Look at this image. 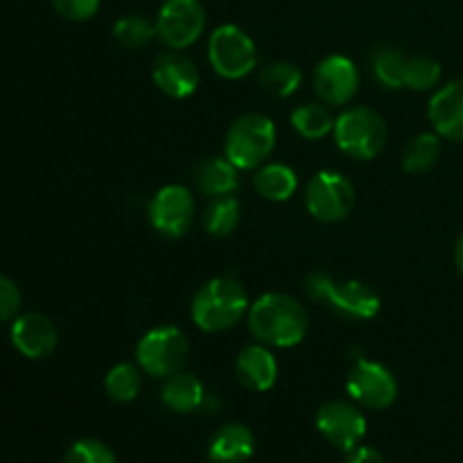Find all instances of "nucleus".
<instances>
[{"label":"nucleus","instance_id":"nucleus-20","mask_svg":"<svg viewBox=\"0 0 463 463\" xmlns=\"http://www.w3.org/2000/svg\"><path fill=\"white\" fill-rule=\"evenodd\" d=\"M194 185L206 197H226L233 194L240 185L238 167L226 156L206 158L194 170Z\"/></svg>","mask_w":463,"mask_h":463},{"label":"nucleus","instance_id":"nucleus-11","mask_svg":"<svg viewBox=\"0 0 463 463\" xmlns=\"http://www.w3.org/2000/svg\"><path fill=\"white\" fill-rule=\"evenodd\" d=\"M348 396L369 410H387L398 398V383L392 371L373 360H357L346 378Z\"/></svg>","mask_w":463,"mask_h":463},{"label":"nucleus","instance_id":"nucleus-16","mask_svg":"<svg viewBox=\"0 0 463 463\" xmlns=\"http://www.w3.org/2000/svg\"><path fill=\"white\" fill-rule=\"evenodd\" d=\"M428 116L441 138L463 143V80L450 81L432 95Z\"/></svg>","mask_w":463,"mask_h":463},{"label":"nucleus","instance_id":"nucleus-7","mask_svg":"<svg viewBox=\"0 0 463 463\" xmlns=\"http://www.w3.org/2000/svg\"><path fill=\"white\" fill-rule=\"evenodd\" d=\"M208 61L224 80H242L258 63L256 43L242 27L224 23L208 39Z\"/></svg>","mask_w":463,"mask_h":463},{"label":"nucleus","instance_id":"nucleus-26","mask_svg":"<svg viewBox=\"0 0 463 463\" xmlns=\"http://www.w3.org/2000/svg\"><path fill=\"white\" fill-rule=\"evenodd\" d=\"M258 81H260L262 90H267V93L276 95V98H289L301 86L303 72L294 63L274 61L267 68H262Z\"/></svg>","mask_w":463,"mask_h":463},{"label":"nucleus","instance_id":"nucleus-10","mask_svg":"<svg viewBox=\"0 0 463 463\" xmlns=\"http://www.w3.org/2000/svg\"><path fill=\"white\" fill-rule=\"evenodd\" d=\"M149 224L165 238H184L194 224V197L185 185L172 184L149 202Z\"/></svg>","mask_w":463,"mask_h":463},{"label":"nucleus","instance_id":"nucleus-5","mask_svg":"<svg viewBox=\"0 0 463 463\" xmlns=\"http://www.w3.org/2000/svg\"><path fill=\"white\" fill-rule=\"evenodd\" d=\"M335 143L355 161H371L387 145V125L371 107H351L335 120Z\"/></svg>","mask_w":463,"mask_h":463},{"label":"nucleus","instance_id":"nucleus-12","mask_svg":"<svg viewBox=\"0 0 463 463\" xmlns=\"http://www.w3.org/2000/svg\"><path fill=\"white\" fill-rule=\"evenodd\" d=\"M317 430L335 448H339L344 452H351L364 439L366 419L351 402L330 401L317 411Z\"/></svg>","mask_w":463,"mask_h":463},{"label":"nucleus","instance_id":"nucleus-9","mask_svg":"<svg viewBox=\"0 0 463 463\" xmlns=\"http://www.w3.org/2000/svg\"><path fill=\"white\" fill-rule=\"evenodd\" d=\"M206 12L199 0H165L156 16V36L170 50H185L202 36Z\"/></svg>","mask_w":463,"mask_h":463},{"label":"nucleus","instance_id":"nucleus-17","mask_svg":"<svg viewBox=\"0 0 463 463\" xmlns=\"http://www.w3.org/2000/svg\"><path fill=\"white\" fill-rule=\"evenodd\" d=\"M235 375L249 392H269L279 380V362L265 344H251L240 351L235 360Z\"/></svg>","mask_w":463,"mask_h":463},{"label":"nucleus","instance_id":"nucleus-21","mask_svg":"<svg viewBox=\"0 0 463 463\" xmlns=\"http://www.w3.org/2000/svg\"><path fill=\"white\" fill-rule=\"evenodd\" d=\"M253 188L267 202H288L298 188V176L292 167L283 163H269L260 165L253 176Z\"/></svg>","mask_w":463,"mask_h":463},{"label":"nucleus","instance_id":"nucleus-2","mask_svg":"<svg viewBox=\"0 0 463 463\" xmlns=\"http://www.w3.org/2000/svg\"><path fill=\"white\" fill-rule=\"evenodd\" d=\"M249 307L251 303L242 283L231 276H217L194 294L190 315L203 333H224L249 315Z\"/></svg>","mask_w":463,"mask_h":463},{"label":"nucleus","instance_id":"nucleus-29","mask_svg":"<svg viewBox=\"0 0 463 463\" xmlns=\"http://www.w3.org/2000/svg\"><path fill=\"white\" fill-rule=\"evenodd\" d=\"M441 75L443 68L437 59L428 57V54H416V57H410V61H407L405 89L425 93V90H432L441 81Z\"/></svg>","mask_w":463,"mask_h":463},{"label":"nucleus","instance_id":"nucleus-22","mask_svg":"<svg viewBox=\"0 0 463 463\" xmlns=\"http://www.w3.org/2000/svg\"><path fill=\"white\" fill-rule=\"evenodd\" d=\"M441 158V136L434 134H419L407 143L402 152V167L410 175H425L432 170Z\"/></svg>","mask_w":463,"mask_h":463},{"label":"nucleus","instance_id":"nucleus-19","mask_svg":"<svg viewBox=\"0 0 463 463\" xmlns=\"http://www.w3.org/2000/svg\"><path fill=\"white\" fill-rule=\"evenodd\" d=\"M161 401L167 410L176 411V414H190L203 405L206 392H203V384L197 375L176 371V373L167 375L165 383H163Z\"/></svg>","mask_w":463,"mask_h":463},{"label":"nucleus","instance_id":"nucleus-33","mask_svg":"<svg viewBox=\"0 0 463 463\" xmlns=\"http://www.w3.org/2000/svg\"><path fill=\"white\" fill-rule=\"evenodd\" d=\"M346 463H384V457L375 448L360 446L351 450V457H348Z\"/></svg>","mask_w":463,"mask_h":463},{"label":"nucleus","instance_id":"nucleus-23","mask_svg":"<svg viewBox=\"0 0 463 463\" xmlns=\"http://www.w3.org/2000/svg\"><path fill=\"white\" fill-rule=\"evenodd\" d=\"M294 131L307 140H319L333 134L335 120L324 104H301L289 116Z\"/></svg>","mask_w":463,"mask_h":463},{"label":"nucleus","instance_id":"nucleus-18","mask_svg":"<svg viewBox=\"0 0 463 463\" xmlns=\"http://www.w3.org/2000/svg\"><path fill=\"white\" fill-rule=\"evenodd\" d=\"M256 439L247 425L229 423L215 432L208 446V459L213 463H244L253 457Z\"/></svg>","mask_w":463,"mask_h":463},{"label":"nucleus","instance_id":"nucleus-30","mask_svg":"<svg viewBox=\"0 0 463 463\" xmlns=\"http://www.w3.org/2000/svg\"><path fill=\"white\" fill-rule=\"evenodd\" d=\"M63 463H118V459L107 443L98 439H80L68 448Z\"/></svg>","mask_w":463,"mask_h":463},{"label":"nucleus","instance_id":"nucleus-4","mask_svg":"<svg viewBox=\"0 0 463 463\" xmlns=\"http://www.w3.org/2000/svg\"><path fill=\"white\" fill-rule=\"evenodd\" d=\"M276 125L262 113H247L229 127L224 138V156L238 170H256L265 165L276 147Z\"/></svg>","mask_w":463,"mask_h":463},{"label":"nucleus","instance_id":"nucleus-32","mask_svg":"<svg viewBox=\"0 0 463 463\" xmlns=\"http://www.w3.org/2000/svg\"><path fill=\"white\" fill-rule=\"evenodd\" d=\"M21 310V289L12 279L0 274V324L14 319Z\"/></svg>","mask_w":463,"mask_h":463},{"label":"nucleus","instance_id":"nucleus-28","mask_svg":"<svg viewBox=\"0 0 463 463\" xmlns=\"http://www.w3.org/2000/svg\"><path fill=\"white\" fill-rule=\"evenodd\" d=\"M113 36L122 48L138 50L156 36V23L138 16V14H129V16L118 18L116 25H113Z\"/></svg>","mask_w":463,"mask_h":463},{"label":"nucleus","instance_id":"nucleus-1","mask_svg":"<svg viewBox=\"0 0 463 463\" xmlns=\"http://www.w3.org/2000/svg\"><path fill=\"white\" fill-rule=\"evenodd\" d=\"M249 330L271 348H292L306 339L307 312L294 297L283 292L262 294L249 307Z\"/></svg>","mask_w":463,"mask_h":463},{"label":"nucleus","instance_id":"nucleus-6","mask_svg":"<svg viewBox=\"0 0 463 463\" xmlns=\"http://www.w3.org/2000/svg\"><path fill=\"white\" fill-rule=\"evenodd\" d=\"M190 344L176 326H158L145 333L136 346V362L152 378H167L184 369Z\"/></svg>","mask_w":463,"mask_h":463},{"label":"nucleus","instance_id":"nucleus-24","mask_svg":"<svg viewBox=\"0 0 463 463\" xmlns=\"http://www.w3.org/2000/svg\"><path fill=\"white\" fill-rule=\"evenodd\" d=\"M240 224V202L233 194L226 197H215L208 203L206 213H203V229L208 235L215 238H226L233 233Z\"/></svg>","mask_w":463,"mask_h":463},{"label":"nucleus","instance_id":"nucleus-34","mask_svg":"<svg viewBox=\"0 0 463 463\" xmlns=\"http://www.w3.org/2000/svg\"><path fill=\"white\" fill-rule=\"evenodd\" d=\"M455 267H457V271L463 276V235L457 240V244H455Z\"/></svg>","mask_w":463,"mask_h":463},{"label":"nucleus","instance_id":"nucleus-15","mask_svg":"<svg viewBox=\"0 0 463 463\" xmlns=\"http://www.w3.org/2000/svg\"><path fill=\"white\" fill-rule=\"evenodd\" d=\"M152 77L158 90L176 99L190 98L199 86L197 66L181 50H170V52L158 54L154 59Z\"/></svg>","mask_w":463,"mask_h":463},{"label":"nucleus","instance_id":"nucleus-31","mask_svg":"<svg viewBox=\"0 0 463 463\" xmlns=\"http://www.w3.org/2000/svg\"><path fill=\"white\" fill-rule=\"evenodd\" d=\"M50 3H52L54 12L66 21L84 23L99 12L102 0H50Z\"/></svg>","mask_w":463,"mask_h":463},{"label":"nucleus","instance_id":"nucleus-8","mask_svg":"<svg viewBox=\"0 0 463 463\" xmlns=\"http://www.w3.org/2000/svg\"><path fill=\"white\" fill-rule=\"evenodd\" d=\"M306 206L315 220L326 222V224L346 220L355 206V185L342 172H317L307 184Z\"/></svg>","mask_w":463,"mask_h":463},{"label":"nucleus","instance_id":"nucleus-3","mask_svg":"<svg viewBox=\"0 0 463 463\" xmlns=\"http://www.w3.org/2000/svg\"><path fill=\"white\" fill-rule=\"evenodd\" d=\"M303 288L312 301L326 303L342 319L369 321L380 312L378 292L360 280H337L328 271H312Z\"/></svg>","mask_w":463,"mask_h":463},{"label":"nucleus","instance_id":"nucleus-25","mask_svg":"<svg viewBox=\"0 0 463 463\" xmlns=\"http://www.w3.org/2000/svg\"><path fill=\"white\" fill-rule=\"evenodd\" d=\"M140 387H143V373H140V366L131 362H120L104 378L107 396L116 402H131L138 398Z\"/></svg>","mask_w":463,"mask_h":463},{"label":"nucleus","instance_id":"nucleus-13","mask_svg":"<svg viewBox=\"0 0 463 463\" xmlns=\"http://www.w3.org/2000/svg\"><path fill=\"white\" fill-rule=\"evenodd\" d=\"M312 84H315L317 95L326 104L342 107V104H348L357 95L360 72H357L353 59L344 57V54H330L315 68Z\"/></svg>","mask_w":463,"mask_h":463},{"label":"nucleus","instance_id":"nucleus-27","mask_svg":"<svg viewBox=\"0 0 463 463\" xmlns=\"http://www.w3.org/2000/svg\"><path fill=\"white\" fill-rule=\"evenodd\" d=\"M407 57L402 50L398 48H383L375 52L373 57V75L384 89H405V71H407Z\"/></svg>","mask_w":463,"mask_h":463},{"label":"nucleus","instance_id":"nucleus-14","mask_svg":"<svg viewBox=\"0 0 463 463\" xmlns=\"http://www.w3.org/2000/svg\"><path fill=\"white\" fill-rule=\"evenodd\" d=\"M57 326L41 312H25L12 324V344L27 360H43L57 348Z\"/></svg>","mask_w":463,"mask_h":463}]
</instances>
